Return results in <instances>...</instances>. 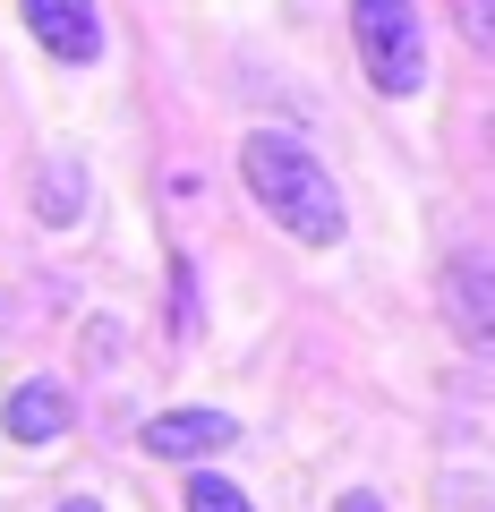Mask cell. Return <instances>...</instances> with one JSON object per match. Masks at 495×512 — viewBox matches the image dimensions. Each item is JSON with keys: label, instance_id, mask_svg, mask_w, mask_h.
Wrapping results in <instances>:
<instances>
[{"label": "cell", "instance_id": "1", "mask_svg": "<svg viewBox=\"0 0 495 512\" xmlns=\"http://www.w3.org/2000/svg\"><path fill=\"white\" fill-rule=\"evenodd\" d=\"M239 180H248V197H257L291 239H308V248H333V239H342V188L325 180V163H316L299 137L257 128V137L239 146Z\"/></svg>", "mask_w": 495, "mask_h": 512}, {"label": "cell", "instance_id": "2", "mask_svg": "<svg viewBox=\"0 0 495 512\" xmlns=\"http://www.w3.org/2000/svg\"><path fill=\"white\" fill-rule=\"evenodd\" d=\"M350 35H359L367 86L376 94H419L427 86V18L419 0H350Z\"/></svg>", "mask_w": 495, "mask_h": 512}, {"label": "cell", "instance_id": "3", "mask_svg": "<svg viewBox=\"0 0 495 512\" xmlns=\"http://www.w3.org/2000/svg\"><path fill=\"white\" fill-rule=\"evenodd\" d=\"M26 35L43 43L52 60H69V69H86L94 52H103V18H94V0H18Z\"/></svg>", "mask_w": 495, "mask_h": 512}, {"label": "cell", "instance_id": "4", "mask_svg": "<svg viewBox=\"0 0 495 512\" xmlns=\"http://www.w3.org/2000/svg\"><path fill=\"white\" fill-rule=\"evenodd\" d=\"M444 308H453V325H461V342H470V350L495 342V265L478 248L453 256V274H444Z\"/></svg>", "mask_w": 495, "mask_h": 512}, {"label": "cell", "instance_id": "5", "mask_svg": "<svg viewBox=\"0 0 495 512\" xmlns=\"http://www.w3.org/2000/svg\"><path fill=\"white\" fill-rule=\"evenodd\" d=\"M231 436H239L231 410H163V419L146 427V453L154 461H205V453H222Z\"/></svg>", "mask_w": 495, "mask_h": 512}, {"label": "cell", "instance_id": "6", "mask_svg": "<svg viewBox=\"0 0 495 512\" xmlns=\"http://www.w3.org/2000/svg\"><path fill=\"white\" fill-rule=\"evenodd\" d=\"M0 427H9V444H52L69 436V393L60 384H9V402H0Z\"/></svg>", "mask_w": 495, "mask_h": 512}, {"label": "cell", "instance_id": "7", "mask_svg": "<svg viewBox=\"0 0 495 512\" xmlns=\"http://www.w3.org/2000/svg\"><path fill=\"white\" fill-rule=\"evenodd\" d=\"M86 154H43L35 171V214L52 222V231H69V222H86Z\"/></svg>", "mask_w": 495, "mask_h": 512}, {"label": "cell", "instance_id": "8", "mask_svg": "<svg viewBox=\"0 0 495 512\" xmlns=\"http://www.w3.org/2000/svg\"><path fill=\"white\" fill-rule=\"evenodd\" d=\"M180 504H188V512H257V504H248V495H239L222 470H197V478L180 487Z\"/></svg>", "mask_w": 495, "mask_h": 512}, {"label": "cell", "instance_id": "9", "mask_svg": "<svg viewBox=\"0 0 495 512\" xmlns=\"http://www.w3.org/2000/svg\"><path fill=\"white\" fill-rule=\"evenodd\" d=\"M453 18L470 43H495V0H453Z\"/></svg>", "mask_w": 495, "mask_h": 512}, {"label": "cell", "instance_id": "10", "mask_svg": "<svg viewBox=\"0 0 495 512\" xmlns=\"http://www.w3.org/2000/svg\"><path fill=\"white\" fill-rule=\"evenodd\" d=\"M333 512H385V495H367V487H350V495H342V504H333Z\"/></svg>", "mask_w": 495, "mask_h": 512}, {"label": "cell", "instance_id": "11", "mask_svg": "<svg viewBox=\"0 0 495 512\" xmlns=\"http://www.w3.org/2000/svg\"><path fill=\"white\" fill-rule=\"evenodd\" d=\"M60 512H94V504H86V495H77V504H60Z\"/></svg>", "mask_w": 495, "mask_h": 512}]
</instances>
